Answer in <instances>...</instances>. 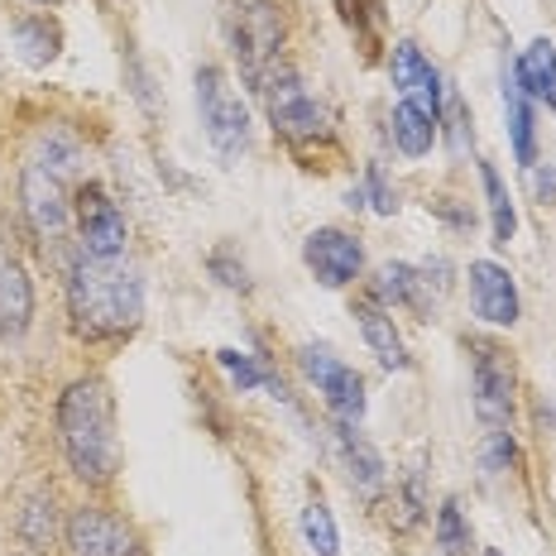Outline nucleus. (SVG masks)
I'll return each instance as SVG.
<instances>
[{
	"mask_svg": "<svg viewBox=\"0 0 556 556\" xmlns=\"http://www.w3.org/2000/svg\"><path fill=\"white\" fill-rule=\"evenodd\" d=\"M73 216H77V236H83V254H97V260L125 254L130 226H125L121 202H115L101 182H83V188L73 192Z\"/></svg>",
	"mask_w": 556,
	"mask_h": 556,
	"instance_id": "6e6552de",
	"label": "nucleus"
},
{
	"mask_svg": "<svg viewBox=\"0 0 556 556\" xmlns=\"http://www.w3.org/2000/svg\"><path fill=\"white\" fill-rule=\"evenodd\" d=\"M264 101H269V121L274 130L288 139V144H312V139H331V115L317 97L303 87V77L293 67L278 63L269 77H264Z\"/></svg>",
	"mask_w": 556,
	"mask_h": 556,
	"instance_id": "39448f33",
	"label": "nucleus"
},
{
	"mask_svg": "<svg viewBox=\"0 0 556 556\" xmlns=\"http://www.w3.org/2000/svg\"><path fill=\"white\" fill-rule=\"evenodd\" d=\"M375 206L379 216H393L399 212V197H393V188H389V178H384V168L379 164H369L365 168V182L361 188H351V206Z\"/></svg>",
	"mask_w": 556,
	"mask_h": 556,
	"instance_id": "a878e982",
	"label": "nucleus"
},
{
	"mask_svg": "<svg viewBox=\"0 0 556 556\" xmlns=\"http://www.w3.org/2000/svg\"><path fill=\"white\" fill-rule=\"evenodd\" d=\"M504 121H508V144L523 168H538V125H532V101L518 87V73L504 67Z\"/></svg>",
	"mask_w": 556,
	"mask_h": 556,
	"instance_id": "dca6fc26",
	"label": "nucleus"
},
{
	"mask_svg": "<svg viewBox=\"0 0 556 556\" xmlns=\"http://www.w3.org/2000/svg\"><path fill=\"white\" fill-rule=\"evenodd\" d=\"M389 77L393 87H399L403 101H413V106L432 111L437 121H442V101H446V87H442V73H437L432 63H427V53L417 49V43H393V58H389Z\"/></svg>",
	"mask_w": 556,
	"mask_h": 556,
	"instance_id": "9b49d317",
	"label": "nucleus"
},
{
	"mask_svg": "<svg viewBox=\"0 0 556 556\" xmlns=\"http://www.w3.org/2000/svg\"><path fill=\"white\" fill-rule=\"evenodd\" d=\"M20 206H25V222L34 236L58 240L73 222V192H67V178L53 168H43L39 159H29L20 168Z\"/></svg>",
	"mask_w": 556,
	"mask_h": 556,
	"instance_id": "0eeeda50",
	"label": "nucleus"
},
{
	"mask_svg": "<svg viewBox=\"0 0 556 556\" xmlns=\"http://www.w3.org/2000/svg\"><path fill=\"white\" fill-rule=\"evenodd\" d=\"M298 365H303L307 384L327 399V408L336 413V422H355L365 417V379L355 375L341 355H331L327 345H298Z\"/></svg>",
	"mask_w": 556,
	"mask_h": 556,
	"instance_id": "423d86ee",
	"label": "nucleus"
},
{
	"mask_svg": "<svg viewBox=\"0 0 556 556\" xmlns=\"http://www.w3.org/2000/svg\"><path fill=\"white\" fill-rule=\"evenodd\" d=\"M336 456H341L345 480H351V490H355V494L375 500V494L384 490V480H389L384 456H379V451L365 442L361 427H355V422H336Z\"/></svg>",
	"mask_w": 556,
	"mask_h": 556,
	"instance_id": "4468645a",
	"label": "nucleus"
},
{
	"mask_svg": "<svg viewBox=\"0 0 556 556\" xmlns=\"http://www.w3.org/2000/svg\"><path fill=\"white\" fill-rule=\"evenodd\" d=\"M514 73H518V87L528 91V101L556 111V43L552 39H532L528 49L518 53Z\"/></svg>",
	"mask_w": 556,
	"mask_h": 556,
	"instance_id": "f3484780",
	"label": "nucleus"
},
{
	"mask_svg": "<svg viewBox=\"0 0 556 556\" xmlns=\"http://www.w3.org/2000/svg\"><path fill=\"white\" fill-rule=\"evenodd\" d=\"M67 547L73 556H135V532L106 508H73L67 518Z\"/></svg>",
	"mask_w": 556,
	"mask_h": 556,
	"instance_id": "f8f14e48",
	"label": "nucleus"
},
{
	"mask_svg": "<svg viewBox=\"0 0 556 556\" xmlns=\"http://www.w3.org/2000/svg\"><path fill=\"white\" fill-rule=\"evenodd\" d=\"M10 43H15V53L25 58L29 67H49L58 58V43H63V34L58 25H49L43 15H29V20H15V29H10Z\"/></svg>",
	"mask_w": 556,
	"mask_h": 556,
	"instance_id": "aec40b11",
	"label": "nucleus"
},
{
	"mask_svg": "<svg viewBox=\"0 0 556 556\" xmlns=\"http://www.w3.org/2000/svg\"><path fill=\"white\" fill-rule=\"evenodd\" d=\"M470 303H475V317L490 321V327H514L523 303H518V283L504 264L494 260H475L470 264Z\"/></svg>",
	"mask_w": 556,
	"mask_h": 556,
	"instance_id": "ddd939ff",
	"label": "nucleus"
},
{
	"mask_svg": "<svg viewBox=\"0 0 556 556\" xmlns=\"http://www.w3.org/2000/svg\"><path fill=\"white\" fill-rule=\"evenodd\" d=\"M230 53L240 58V73L250 87H264V77L283 63V15L274 0H230L226 10Z\"/></svg>",
	"mask_w": 556,
	"mask_h": 556,
	"instance_id": "7ed1b4c3",
	"label": "nucleus"
},
{
	"mask_svg": "<svg viewBox=\"0 0 556 556\" xmlns=\"http://www.w3.org/2000/svg\"><path fill=\"white\" fill-rule=\"evenodd\" d=\"M355 317H361V336L369 345V355H375L384 369H408V345H403L399 327H393V317L379 303H361L355 307Z\"/></svg>",
	"mask_w": 556,
	"mask_h": 556,
	"instance_id": "a211bd4d",
	"label": "nucleus"
},
{
	"mask_svg": "<svg viewBox=\"0 0 556 556\" xmlns=\"http://www.w3.org/2000/svg\"><path fill=\"white\" fill-rule=\"evenodd\" d=\"M484 556H504V552H500V547H490V552H484Z\"/></svg>",
	"mask_w": 556,
	"mask_h": 556,
	"instance_id": "c756f323",
	"label": "nucleus"
},
{
	"mask_svg": "<svg viewBox=\"0 0 556 556\" xmlns=\"http://www.w3.org/2000/svg\"><path fill=\"white\" fill-rule=\"evenodd\" d=\"M470 379H475V413L480 422L504 427L514 417V361L504 345L470 341Z\"/></svg>",
	"mask_w": 556,
	"mask_h": 556,
	"instance_id": "1a4fd4ad",
	"label": "nucleus"
},
{
	"mask_svg": "<svg viewBox=\"0 0 556 556\" xmlns=\"http://www.w3.org/2000/svg\"><path fill=\"white\" fill-rule=\"evenodd\" d=\"M303 264L312 269V278H317L321 288H345V283L361 278L365 250H361V240H355L351 230L321 226V230H312V236L303 240Z\"/></svg>",
	"mask_w": 556,
	"mask_h": 556,
	"instance_id": "9d476101",
	"label": "nucleus"
},
{
	"mask_svg": "<svg viewBox=\"0 0 556 556\" xmlns=\"http://www.w3.org/2000/svg\"><path fill=\"white\" fill-rule=\"evenodd\" d=\"M437 130H442V121H437L432 111L413 106V101H399V106H393V144H399L408 159L432 154Z\"/></svg>",
	"mask_w": 556,
	"mask_h": 556,
	"instance_id": "6ab92c4d",
	"label": "nucleus"
},
{
	"mask_svg": "<svg viewBox=\"0 0 556 556\" xmlns=\"http://www.w3.org/2000/svg\"><path fill=\"white\" fill-rule=\"evenodd\" d=\"M34 5H43V0H34Z\"/></svg>",
	"mask_w": 556,
	"mask_h": 556,
	"instance_id": "7c9ffc66",
	"label": "nucleus"
},
{
	"mask_svg": "<svg viewBox=\"0 0 556 556\" xmlns=\"http://www.w3.org/2000/svg\"><path fill=\"white\" fill-rule=\"evenodd\" d=\"M303 542L312 547V556H341V532H336V518H331L327 500L303 504Z\"/></svg>",
	"mask_w": 556,
	"mask_h": 556,
	"instance_id": "b1692460",
	"label": "nucleus"
},
{
	"mask_svg": "<svg viewBox=\"0 0 556 556\" xmlns=\"http://www.w3.org/2000/svg\"><path fill=\"white\" fill-rule=\"evenodd\" d=\"M197 115L222 159H240L250 149V106L222 67H197Z\"/></svg>",
	"mask_w": 556,
	"mask_h": 556,
	"instance_id": "20e7f679",
	"label": "nucleus"
},
{
	"mask_svg": "<svg viewBox=\"0 0 556 556\" xmlns=\"http://www.w3.org/2000/svg\"><path fill=\"white\" fill-rule=\"evenodd\" d=\"M216 365L226 369L230 375V384H236L240 393H250V389H269L274 399H283V384H278V379L269 375V369H264L260 361H254V355H245V351H230V345H222V351H216Z\"/></svg>",
	"mask_w": 556,
	"mask_h": 556,
	"instance_id": "5701e85b",
	"label": "nucleus"
},
{
	"mask_svg": "<svg viewBox=\"0 0 556 556\" xmlns=\"http://www.w3.org/2000/svg\"><path fill=\"white\" fill-rule=\"evenodd\" d=\"M58 442L77 480L106 484L121 466V437H115V399L106 379H73L58 399Z\"/></svg>",
	"mask_w": 556,
	"mask_h": 556,
	"instance_id": "f03ea898",
	"label": "nucleus"
},
{
	"mask_svg": "<svg viewBox=\"0 0 556 556\" xmlns=\"http://www.w3.org/2000/svg\"><path fill=\"white\" fill-rule=\"evenodd\" d=\"M538 192H542V202L556 192V173H538Z\"/></svg>",
	"mask_w": 556,
	"mask_h": 556,
	"instance_id": "c85d7f7f",
	"label": "nucleus"
},
{
	"mask_svg": "<svg viewBox=\"0 0 556 556\" xmlns=\"http://www.w3.org/2000/svg\"><path fill=\"white\" fill-rule=\"evenodd\" d=\"M514 437L504 432V427H494L490 437H484V446H480V466H484V475H504L508 466H514Z\"/></svg>",
	"mask_w": 556,
	"mask_h": 556,
	"instance_id": "bb28decb",
	"label": "nucleus"
},
{
	"mask_svg": "<svg viewBox=\"0 0 556 556\" xmlns=\"http://www.w3.org/2000/svg\"><path fill=\"white\" fill-rule=\"evenodd\" d=\"M67 317L83 341H115L144 321V278L125 254H77L67 269Z\"/></svg>",
	"mask_w": 556,
	"mask_h": 556,
	"instance_id": "f257e3e1",
	"label": "nucleus"
},
{
	"mask_svg": "<svg viewBox=\"0 0 556 556\" xmlns=\"http://www.w3.org/2000/svg\"><path fill=\"white\" fill-rule=\"evenodd\" d=\"M20 538L34 552H49L58 538V500L53 494H29V504L20 508Z\"/></svg>",
	"mask_w": 556,
	"mask_h": 556,
	"instance_id": "412c9836",
	"label": "nucleus"
},
{
	"mask_svg": "<svg viewBox=\"0 0 556 556\" xmlns=\"http://www.w3.org/2000/svg\"><path fill=\"white\" fill-rule=\"evenodd\" d=\"M437 547H442V556H470V547H475V532L456 500H446L437 508Z\"/></svg>",
	"mask_w": 556,
	"mask_h": 556,
	"instance_id": "393cba45",
	"label": "nucleus"
},
{
	"mask_svg": "<svg viewBox=\"0 0 556 556\" xmlns=\"http://www.w3.org/2000/svg\"><path fill=\"white\" fill-rule=\"evenodd\" d=\"M480 182H484V197H490V230H494V245H508L518 230V212H514V197H508L504 178L494 164H480Z\"/></svg>",
	"mask_w": 556,
	"mask_h": 556,
	"instance_id": "4be33fe9",
	"label": "nucleus"
},
{
	"mask_svg": "<svg viewBox=\"0 0 556 556\" xmlns=\"http://www.w3.org/2000/svg\"><path fill=\"white\" fill-rule=\"evenodd\" d=\"M206 264H212V274L222 278L226 288H240V293H245V288H250V274H245V264H236V254H230V250H216V254H212V260H206Z\"/></svg>",
	"mask_w": 556,
	"mask_h": 556,
	"instance_id": "cd10ccee",
	"label": "nucleus"
},
{
	"mask_svg": "<svg viewBox=\"0 0 556 556\" xmlns=\"http://www.w3.org/2000/svg\"><path fill=\"white\" fill-rule=\"evenodd\" d=\"M34 321V283L25 274V264L10 250H0V336L20 341Z\"/></svg>",
	"mask_w": 556,
	"mask_h": 556,
	"instance_id": "2eb2a0df",
	"label": "nucleus"
}]
</instances>
